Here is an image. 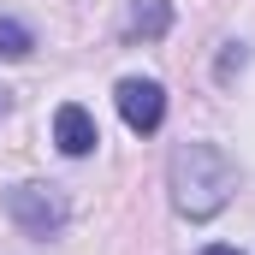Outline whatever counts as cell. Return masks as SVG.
I'll use <instances>...</instances> for the list:
<instances>
[{
  "instance_id": "cell-1",
  "label": "cell",
  "mask_w": 255,
  "mask_h": 255,
  "mask_svg": "<svg viewBox=\"0 0 255 255\" xmlns=\"http://www.w3.org/2000/svg\"><path fill=\"white\" fill-rule=\"evenodd\" d=\"M238 190V166L214 142H178L172 154V208L184 220H214Z\"/></svg>"
},
{
  "instance_id": "cell-2",
  "label": "cell",
  "mask_w": 255,
  "mask_h": 255,
  "mask_svg": "<svg viewBox=\"0 0 255 255\" xmlns=\"http://www.w3.org/2000/svg\"><path fill=\"white\" fill-rule=\"evenodd\" d=\"M6 208H12V220H18L30 238H54V232L65 226V202L48 196L42 184H18V190H6Z\"/></svg>"
},
{
  "instance_id": "cell-3",
  "label": "cell",
  "mask_w": 255,
  "mask_h": 255,
  "mask_svg": "<svg viewBox=\"0 0 255 255\" xmlns=\"http://www.w3.org/2000/svg\"><path fill=\"white\" fill-rule=\"evenodd\" d=\"M113 101H119V119H125L136 136L160 130V119H166V95H160V83H154V77H125Z\"/></svg>"
},
{
  "instance_id": "cell-4",
  "label": "cell",
  "mask_w": 255,
  "mask_h": 255,
  "mask_svg": "<svg viewBox=\"0 0 255 255\" xmlns=\"http://www.w3.org/2000/svg\"><path fill=\"white\" fill-rule=\"evenodd\" d=\"M54 142H60V154H71V160H83L95 142H101V130H95V119L77 107V101H65L60 113H54Z\"/></svg>"
},
{
  "instance_id": "cell-5",
  "label": "cell",
  "mask_w": 255,
  "mask_h": 255,
  "mask_svg": "<svg viewBox=\"0 0 255 255\" xmlns=\"http://www.w3.org/2000/svg\"><path fill=\"white\" fill-rule=\"evenodd\" d=\"M166 24H172V6L166 0H130V30L136 36H166Z\"/></svg>"
},
{
  "instance_id": "cell-6",
  "label": "cell",
  "mask_w": 255,
  "mask_h": 255,
  "mask_svg": "<svg viewBox=\"0 0 255 255\" xmlns=\"http://www.w3.org/2000/svg\"><path fill=\"white\" fill-rule=\"evenodd\" d=\"M30 54V30L18 18H0V60H24Z\"/></svg>"
},
{
  "instance_id": "cell-7",
  "label": "cell",
  "mask_w": 255,
  "mask_h": 255,
  "mask_svg": "<svg viewBox=\"0 0 255 255\" xmlns=\"http://www.w3.org/2000/svg\"><path fill=\"white\" fill-rule=\"evenodd\" d=\"M202 255H238V250H226V244H214V250H202Z\"/></svg>"
},
{
  "instance_id": "cell-8",
  "label": "cell",
  "mask_w": 255,
  "mask_h": 255,
  "mask_svg": "<svg viewBox=\"0 0 255 255\" xmlns=\"http://www.w3.org/2000/svg\"><path fill=\"white\" fill-rule=\"evenodd\" d=\"M0 113H6V89H0Z\"/></svg>"
}]
</instances>
